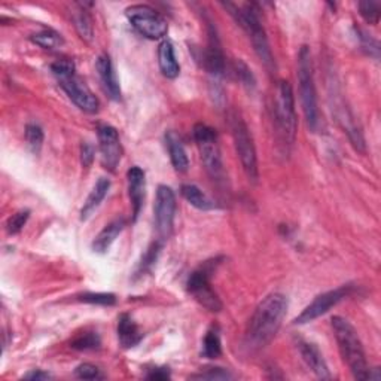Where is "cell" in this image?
Here are the masks:
<instances>
[{
	"mask_svg": "<svg viewBox=\"0 0 381 381\" xmlns=\"http://www.w3.org/2000/svg\"><path fill=\"white\" fill-rule=\"evenodd\" d=\"M288 298L283 294H270L255 309L246 331V344L252 350L268 346L280 329L288 313Z\"/></svg>",
	"mask_w": 381,
	"mask_h": 381,
	"instance_id": "obj_1",
	"label": "cell"
},
{
	"mask_svg": "<svg viewBox=\"0 0 381 381\" xmlns=\"http://www.w3.org/2000/svg\"><path fill=\"white\" fill-rule=\"evenodd\" d=\"M332 329L343 360L347 363L351 374L356 380H368L370 365L366 362L365 350L356 329L341 316L332 317Z\"/></svg>",
	"mask_w": 381,
	"mask_h": 381,
	"instance_id": "obj_2",
	"label": "cell"
},
{
	"mask_svg": "<svg viewBox=\"0 0 381 381\" xmlns=\"http://www.w3.org/2000/svg\"><path fill=\"white\" fill-rule=\"evenodd\" d=\"M224 6L229 11L234 20H236L239 25L249 35V39H251L252 42L254 50L256 55L259 57V60L263 63V66H266L268 70H274L275 69L274 55L270 48L267 33L261 24L256 6L251 4H246V5L224 4Z\"/></svg>",
	"mask_w": 381,
	"mask_h": 381,
	"instance_id": "obj_3",
	"label": "cell"
},
{
	"mask_svg": "<svg viewBox=\"0 0 381 381\" xmlns=\"http://www.w3.org/2000/svg\"><path fill=\"white\" fill-rule=\"evenodd\" d=\"M298 82H300V96L301 105L305 115V121L312 131L320 128V110L317 103V91L314 84L313 60L309 47H301L298 54Z\"/></svg>",
	"mask_w": 381,
	"mask_h": 381,
	"instance_id": "obj_4",
	"label": "cell"
},
{
	"mask_svg": "<svg viewBox=\"0 0 381 381\" xmlns=\"http://www.w3.org/2000/svg\"><path fill=\"white\" fill-rule=\"evenodd\" d=\"M274 121L278 135L286 146L294 144L297 137V112L294 90L288 81H280L274 100Z\"/></svg>",
	"mask_w": 381,
	"mask_h": 381,
	"instance_id": "obj_5",
	"label": "cell"
},
{
	"mask_svg": "<svg viewBox=\"0 0 381 381\" xmlns=\"http://www.w3.org/2000/svg\"><path fill=\"white\" fill-rule=\"evenodd\" d=\"M193 136L200 149L203 164L210 178H213V181H221L224 178V164L216 130L207 124L198 123L193 128Z\"/></svg>",
	"mask_w": 381,
	"mask_h": 381,
	"instance_id": "obj_6",
	"label": "cell"
},
{
	"mask_svg": "<svg viewBox=\"0 0 381 381\" xmlns=\"http://www.w3.org/2000/svg\"><path fill=\"white\" fill-rule=\"evenodd\" d=\"M217 259L207 261L204 266L197 268L189 274L186 280V289L190 295L200 302L204 309H207L212 313H217L222 310V301L219 300L217 294L210 285V277L217 266Z\"/></svg>",
	"mask_w": 381,
	"mask_h": 381,
	"instance_id": "obj_7",
	"label": "cell"
},
{
	"mask_svg": "<svg viewBox=\"0 0 381 381\" xmlns=\"http://www.w3.org/2000/svg\"><path fill=\"white\" fill-rule=\"evenodd\" d=\"M231 131L234 146H236V151L240 158L243 170L246 171L249 181L256 182L259 178V169L254 137L251 135V130H249L241 116H239L237 113H234L231 116Z\"/></svg>",
	"mask_w": 381,
	"mask_h": 381,
	"instance_id": "obj_8",
	"label": "cell"
},
{
	"mask_svg": "<svg viewBox=\"0 0 381 381\" xmlns=\"http://www.w3.org/2000/svg\"><path fill=\"white\" fill-rule=\"evenodd\" d=\"M128 21L136 28L142 36L158 40L163 39L167 32L169 25L164 17H161L159 13L149 5H133L125 9Z\"/></svg>",
	"mask_w": 381,
	"mask_h": 381,
	"instance_id": "obj_9",
	"label": "cell"
},
{
	"mask_svg": "<svg viewBox=\"0 0 381 381\" xmlns=\"http://www.w3.org/2000/svg\"><path fill=\"white\" fill-rule=\"evenodd\" d=\"M176 207H178V204H176L174 190L167 185H159L157 189L154 215H155L157 234L161 241L169 240L171 236Z\"/></svg>",
	"mask_w": 381,
	"mask_h": 381,
	"instance_id": "obj_10",
	"label": "cell"
},
{
	"mask_svg": "<svg viewBox=\"0 0 381 381\" xmlns=\"http://www.w3.org/2000/svg\"><path fill=\"white\" fill-rule=\"evenodd\" d=\"M353 292V286L351 285H343L336 289L328 290L325 294H322L313 300L312 304H309L305 309L301 312L300 316L295 317L294 324L295 325H305L314 322L320 316L326 314L331 309H334L335 305H339L341 301L348 298Z\"/></svg>",
	"mask_w": 381,
	"mask_h": 381,
	"instance_id": "obj_11",
	"label": "cell"
},
{
	"mask_svg": "<svg viewBox=\"0 0 381 381\" xmlns=\"http://www.w3.org/2000/svg\"><path fill=\"white\" fill-rule=\"evenodd\" d=\"M98 136V149L101 155V164L109 171H115L120 166L123 148L120 135L115 127L112 125H100L97 130Z\"/></svg>",
	"mask_w": 381,
	"mask_h": 381,
	"instance_id": "obj_12",
	"label": "cell"
},
{
	"mask_svg": "<svg viewBox=\"0 0 381 381\" xmlns=\"http://www.w3.org/2000/svg\"><path fill=\"white\" fill-rule=\"evenodd\" d=\"M60 86L67 97L75 103L81 110L86 113H97L100 103L94 93L82 82L76 75L66 79H60Z\"/></svg>",
	"mask_w": 381,
	"mask_h": 381,
	"instance_id": "obj_13",
	"label": "cell"
},
{
	"mask_svg": "<svg viewBox=\"0 0 381 381\" xmlns=\"http://www.w3.org/2000/svg\"><path fill=\"white\" fill-rule=\"evenodd\" d=\"M203 66L215 78L224 76L225 69H227L225 54L222 51L221 40H219L217 38L216 28L210 23H209V43H207V50L204 51V55H203Z\"/></svg>",
	"mask_w": 381,
	"mask_h": 381,
	"instance_id": "obj_14",
	"label": "cell"
},
{
	"mask_svg": "<svg viewBox=\"0 0 381 381\" xmlns=\"http://www.w3.org/2000/svg\"><path fill=\"white\" fill-rule=\"evenodd\" d=\"M127 181H128V197L131 201V221L136 222L137 217L143 209L144 195H146V176L144 171L135 166L127 171Z\"/></svg>",
	"mask_w": 381,
	"mask_h": 381,
	"instance_id": "obj_15",
	"label": "cell"
},
{
	"mask_svg": "<svg viewBox=\"0 0 381 381\" xmlns=\"http://www.w3.org/2000/svg\"><path fill=\"white\" fill-rule=\"evenodd\" d=\"M96 69L101 84H103L105 91L109 94V97L116 101L121 100V85L118 78H116L110 57L106 54H101L96 62Z\"/></svg>",
	"mask_w": 381,
	"mask_h": 381,
	"instance_id": "obj_16",
	"label": "cell"
},
{
	"mask_svg": "<svg viewBox=\"0 0 381 381\" xmlns=\"http://www.w3.org/2000/svg\"><path fill=\"white\" fill-rule=\"evenodd\" d=\"M298 350H300V355H301L302 360L316 374V377H319L322 380L331 378V373H329L328 365L324 359V355L320 353V350L317 348L316 344L301 341L298 344Z\"/></svg>",
	"mask_w": 381,
	"mask_h": 381,
	"instance_id": "obj_17",
	"label": "cell"
},
{
	"mask_svg": "<svg viewBox=\"0 0 381 381\" xmlns=\"http://www.w3.org/2000/svg\"><path fill=\"white\" fill-rule=\"evenodd\" d=\"M124 228H125V221L123 217L113 219L112 222H109L96 236V239H94V241L91 244L93 251L96 254H101V255L106 254L110 249V246L115 243V240L118 239L120 234L124 231Z\"/></svg>",
	"mask_w": 381,
	"mask_h": 381,
	"instance_id": "obj_18",
	"label": "cell"
},
{
	"mask_svg": "<svg viewBox=\"0 0 381 381\" xmlns=\"http://www.w3.org/2000/svg\"><path fill=\"white\" fill-rule=\"evenodd\" d=\"M158 64L163 75L169 79H174L179 76L181 66L176 60L174 47L170 40H163L158 48Z\"/></svg>",
	"mask_w": 381,
	"mask_h": 381,
	"instance_id": "obj_19",
	"label": "cell"
},
{
	"mask_svg": "<svg viewBox=\"0 0 381 381\" xmlns=\"http://www.w3.org/2000/svg\"><path fill=\"white\" fill-rule=\"evenodd\" d=\"M118 339L124 348L136 347L143 339V334L139 329L137 324L127 313L118 317Z\"/></svg>",
	"mask_w": 381,
	"mask_h": 381,
	"instance_id": "obj_20",
	"label": "cell"
},
{
	"mask_svg": "<svg viewBox=\"0 0 381 381\" xmlns=\"http://www.w3.org/2000/svg\"><path fill=\"white\" fill-rule=\"evenodd\" d=\"M109 189H110V181L109 179L100 178L97 181V183L94 185L90 195L86 197L84 206L81 209V221H86V219L96 212V209L100 206L101 201L106 198Z\"/></svg>",
	"mask_w": 381,
	"mask_h": 381,
	"instance_id": "obj_21",
	"label": "cell"
},
{
	"mask_svg": "<svg viewBox=\"0 0 381 381\" xmlns=\"http://www.w3.org/2000/svg\"><path fill=\"white\" fill-rule=\"evenodd\" d=\"M166 144H167V149H169L170 159H171V164H173L174 170L179 171V173L188 171L189 159H188L186 151L183 148L181 139L178 137V135L174 133V131H167L166 133Z\"/></svg>",
	"mask_w": 381,
	"mask_h": 381,
	"instance_id": "obj_22",
	"label": "cell"
},
{
	"mask_svg": "<svg viewBox=\"0 0 381 381\" xmlns=\"http://www.w3.org/2000/svg\"><path fill=\"white\" fill-rule=\"evenodd\" d=\"M181 193L183 195V198L190 204V206H194L198 210L206 212V210L215 209L213 201L206 194H204L198 186H195L193 183L182 185Z\"/></svg>",
	"mask_w": 381,
	"mask_h": 381,
	"instance_id": "obj_23",
	"label": "cell"
},
{
	"mask_svg": "<svg viewBox=\"0 0 381 381\" xmlns=\"http://www.w3.org/2000/svg\"><path fill=\"white\" fill-rule=\"evenodd\" d=\"M221 355H222L221 336H219V332L216 329H210L207 331L206 335H204L201 356L206 359H217Z\"/></svg>",
	"mask_w": 381,
	"mask_h": 381,
	"instance_id": "obj_24",
	"label": "cell"
},
{
	"mask_svg": "<svg viewBox=\"0 0 381 381\" xmlns=\"http://www.w3.org/2000/svg\"><path fill=\"white\" fill-rule=\"evenodd\" d=\"M73 23H75L76 32L86 42L93 40V35H94L93 20L90 16H88V11L84 6L75 12V16H73Z\"/></svg>",
	"mask_w": 381,
	"mask_h": 381,
	"instance_id": "obj_25",
	"label": "cell"
},
{
	"mask_svg": "<svg viewBox=\"0 0 381 381\" xmlns=\"http://www.w3.org/2000/svg\"><path fill=\"white\" fill-rule=\"evenodd\" d=\"M101 346V340L97 332L94 331H85L79 335H76L75 339L72 340L70 347L79 350V351H88V350H97Z\"/></svg>",
	"mask_w": 381,
	"mask_h": 381,
	"instance_id": "obj_26",
	"label": "cell"
},
{
	"mask_svg": "<svg viewBox=\"0 0 381 381\" xmlns=\"http://www.w3.org/2000/svg\"><path fill=\"white\" fill-rule=\"evenodd\" d=\"M32 42L36 43L38 47L43 48V50H55L63 43V38L62 35H58L54 30H42L36 35L32 36Z\"/></svg>",
	"mask_w": 381,
	"mask_h": 381,
	"instance_id": "obj_27",
	"label": "cell"
},
{
	"mask_svg": "<svg viewBox=\"0 0 381 381\" xmlns=\"http://www.w3.org/2000/svg\"><path fill=\"white\" fill-rule=\"evenodd\" d=\"M24 136H25V142H27L28 148H30V151L33 154H39L42 149L43 139H45V136H43V130L38 124H27Z\"/></svg>",
	"mask_w": 381,
	"mask_h": 381,
	"instance_id": "obj_28",
	"label": "cell"
},
{
	"mask_svg": "<svg viewBox=\"0 0 381 381\" xmlns=\"http://www.w3.org/2000/svg\"><path fill=\"white\" fill-rule=\"evenodd\" d=\"M81 302L93 304V305H103L110 307L116 304V297L113 294H108V292H85L78 297Z\"/></svg>",
	"mask_w": 381,
	"mask_h": 381,
	"instance_id": "obj_29",
	"label": "cell"
},
{
	"mask_svg": "<svg viewBox=\"0 0 381 381\" xmlns=\"http://www.w3.org/2000/svg\"><path fill=\"white\" fill-rule=\"evenodd\" d=\"M161 247H163V241H154L149 247L148 251L144 252L140 263H139V268H137V275H142L143 273H146L148 270L152 268L154 263L157 262L158 259V255L161 252Z\"/></svg>",
	"mask_w": 381,
	"mask_h": 381,
	"instance_id": "obj_30",
	"label": "cell"
},
{
	"mask_svg": "<svg viewBox=\"0 0 381 381\" xmlns=\"http://www.w3.org/2000/svg\"><path fill=\"white\" fill-rule=\"evenodd\" d=\"M234 72H236L239 81L241 82L243 86L247 88V90H254V88L256 86L255 75L252 73L251 67H249L243 60L234 62Z\"/></svg>",
	"mask_w": 381,
	"mask_h": 381,
	"instance_id": "obj_31",
	"label": "cell"
},
{
	"mask_svg": "<svg viewBox=\"0 0 381 381\" xmlns=\"http://www.w3.org/2000/svg\"><path fill=\"white\" fill-rule=\"evenodd\" d=\"M359 12L362 18L371 24L375 25L380 21V12H381V6L378 2H373V0H366V2H359L358 5Z\"/></svg>",
	"mask_w": 381,
	"mask_h": 381,
	"instance_id": "obj_32",
	"label": "cell"
},
{
	"mask_svg": "<svg viewBox=\"0 0 381 381\" xmlns=\"http://www.w3.org/2000/svg\"><path fill=\"white\" fill-rule=\"evenodd\" d=\"M28 217H30V210H20L13 213L6 222V231L9 236H16V234L21 232V229L25 227Z\"/></svg>",
	"mask_w": 381,
	"mask_h": 381,
	"instance_id": "obj_33",
	"label": "cell"
},
{
	"mask_svg": "<svg viewBox=\"0 0 381 381\" xmlns=\"http://www.w3.org/2000/svg\"><path fill=\"white\" fill-rule=\"evenodd\" d=\"M51 70L58 78V81L66 79L75 75V63L69 60V58H60V60H57L51 64Z\"/></svg>",
	"mask_w": 381,
	"mask_h": 381,
	"instance_id": "obj_34",
	"label": "cell"
},
{
	"mask_svg": "<svg viewBox=\"0 0 381 381\" xmlns=\"http://www.w3.org/2000/svg\"><path fill=\"white\" fill-rule=\"evenodd\" d=\"M193 380H232L234 375L225 370V368H219V366H213V368H206V371H201L198 374L190 375Z\"/></svg>",
	"mask_w": 381,
	"mask_h": 381,
	"instance_id": "obj_35",
	"label": "cell"
},
{
	"mask_svg": "<svg viewBox=\"0 0 381 381\" xmlns=\"http://www.w3.org/2000/svg\"><path fill=\"white\" fill-rule=\"evenodd\" d=\"M75 374L78 378H82V380H98V378H103V375H101L100 370L97 368L96 365L93 363H81L78 368L75 370Z\"/></svg>",
	"mask_w": 381,
	"mask_h": 381,
	"instance_id": "obj_36",
	"label": "cell"
},
{
	"mask_svg": "<svg viewBox=\"0 0 381 381\" xmlns=\"http://www.w3.org/2000/svg\"><path fill=\"white\" fill-rule=\"evenodd\" d=\"M94 155H96L94 146L88 142H82V144H81V163L84 167H86V169L91 167L93 161H94Z\"/></svg>",
	"mask_w": 381,
	"mask_h": 381,
	"instance_id": "obj_37",
	"label": "cell"
},
{
	"mask_svg": "<svg viewBox=\"0 0 381 381\" xmlns=\"http://www.w3.org/2000/svg\"><path fill=\"white\" fill-rule=\"evenodd\" d=\"M170 370L166 368V366H157V368H151L146 374V378L148 380H170Z\"/></svg>",
	"mask_w": 381,
	"mask_h": 381,
	"instance_id": "obj_38",
	"label": "cell"
},
{
	"mask_svg": "<svg viewBox=\"0 0 381 381\" xmlns=\"http://www.w3.org/2000/svg\"><path fill=\"white\" fill-rule=\"evenodd\" d=\"M24 380H32V381H43V380H50L52 378V375L50 373H45L42 370H33L30 373H27L24 377Z\"/></svg>",
	"mask_w": 381,
	"mask_h": 381,
	"instance_id": "obj_39",
	"label": "cell"
}]
</instances>
